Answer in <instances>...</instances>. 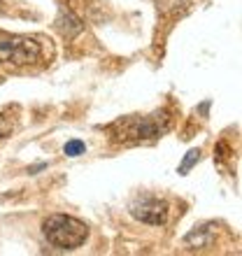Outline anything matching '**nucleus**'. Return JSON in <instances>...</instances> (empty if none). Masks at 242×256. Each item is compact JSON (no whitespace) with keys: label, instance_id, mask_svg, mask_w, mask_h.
Listing matches in <instances>:
<instances>
[{"label":"nucleus","instance_id":"obj_1","mask_svg":"<svg viewBox=\"0 0 242 256\" xmlns=\"http://www.w3.org/2000/svg\"><path fill=\"white\" fill-rule=\"evenodd\" d=\"M170 128V116L168 110H158L149 116H126L121 122H114L110 126L112 140L114 142H140V140H149L156 135L166 133Z\"/></svg>","mask_w":242,"mask_h":256},{"label":"nucleus","instance_id":"obj_2","mask_svg":"<svg viewBox=\"0 0 242 256\" xmlns=\"http://www.w3.org/2000/svg\"><path fill=\"white\" fill-rule=\"evenodd\" d=\"M42 233L58 250H77L86 242L88 226L70 214H52L42 224Z\"/></svg>","mask_w":242,"mask_h":256},{"label":"nucleus","instance_id":"obj_3","mask_svg":"<svg viewBox=\"0 0 242 256\" xmlns=\"http://www.w3.org/2000/svg\"><path fill=\"white\" fill-rule=\"evenodd\" d=\"M40 42L26 35H0V63L12 68L33 66L40 61Z\"/></svg>","mask_w":242,"mask_h":256},{"label":"nucleus","instance_id":"obj_4","mask_svg":"<svg viewBox=\"0 0 242 256\" xmlns=\"http://www.w3.org/2000/svg\"><path fill=\"white\" fill-rule=\"evenodd\" d=\"M130 214L149 226H163L168 222V202L152 194H140L130 202Z\"/></svg>","mask_w":242,"mask_h":256},{"label":"nucleus","instance_id":"obj_5","mask_svg":"<svg viewBox=\"0 0 242 256\" xmlns=\"http://www.w3.org/2000/svg\"><path fill=\"white\" fill-rule=\"evenodd\" d=\"M214 236H216V224H202L198 228H194L191 233L184 236V247L186 250H208L214 244Z\"/></svg>","mask_w":242,"mask_h":256},{"label":"nucleus","instance_id":"obj_6","mask_svg":"<svg viewBox=\"0 0 242 256\" xmlns=\"http://www.w3.org/2000/svg\"><path fill=\"white\" fill-rule=\"evenodd\" d=\"M54 26H56V30L66 38V40H74V38L84 30L82 19L77 16V14L70 12V10H66V7H60V10H58V16H56Z\"/></svg>","mask_w":242,"mask_h":256},{"label":"nucleus","instance_id":"obj_7","mask_svg":"<svg viewBox=\"0 0 242 256\" xmlns=\"http://www.w3.org/2000/svg\"><path fill=\"white\" fill-rule=\"evenodd\" d=\"M198 158H200V149H188L186 156H184V161H182L180 168H177V172H180V175H188V170L198 163Z\"/></svg>","mask_w":242,"mask_h":256},{"label":"nucleus","instance_id":"obj_8","mask_svg":"<svg viewBox=\"0 0 242 256\" xmlns=\"http://www.w3.org/2000/svg\"><path fill=\"white\" fill-rule=\"evenodd\" d=\"M14 126H16V116L10 114V110L0 112V138H7L14 130Z\"/></svg>","mask_w":242,"mask_h":256},{"label":"nucleus","instance_id":"obj_9","mask_svg":"<svg viewBox=\"0 0 242 256\" xmlns=\"http://www.w3.org/2000/svg\"><path fill=\"white\" fill-rule=\"evenodd\" d=\"M63 154L70 156V158H77V156L86 154V144H84L82 140H68L66 147H63Z\"/></svg>","mask_w":242,"mask_h":256},{"label":"nucleus","instance_id":"obj_10","mask_svg":"<svg viewBox=\"0 0 242 256\" xmlns=\"http://www.w3.org/2000/svg\"><path fill=\"white\" fill-rule=\"evenodd\" d=\"M230 156V149H228V144H226V142H219V144H216V152H214V161L219 163V166H222L224 163V158H228Z\"/></svg>","mask_w":242,"mask_h":256},{"label":"nucleus","instance_id":"obj_11","mask_svg":"<svg viewBox=\"0 0 242 256\" xmlns=\"http://www.w3.org/2000/svg\"><path fill=\"white\" fill-rule=\"evenodd\" d=\"M44 168H47V163H38V166H30V168H28V172H30V175H35L38 170H44Z\"/></svg>","mask_w":242,"mask_h":256},{"label":"nucleus","instance_id":"obj_12","mask_svg":"<svg viewBox=\"0 0 242 256\" xmlns=\"http://www.w3.org/2000/svg\"><path fill=\"white\" fill-rule=\"evenodd\" d=\"M7 10H5V0H0V14H5Z\"/></svg>","mask_w":242,"mask_h":256}]
</instances>
